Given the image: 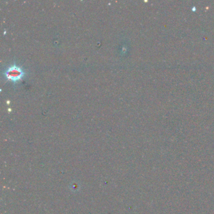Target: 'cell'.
Listing matches in <instances>:
<instances>
[{
    "instance_id": "obj_1",
    "label": "cell",
    "mask_w": 214,
    "mask_h": 214,
    "mask_svg": "<svg viewBox=\"0 0 214 214\" xmlns=\"http://www.w3.org/2000/svg\"><path fill=\"white\" fill-rule=\"evenodd\" d=\"M22 71L17 67H11L7 72V76L12 80H17L22 76Z\"/></svg>"
},
{
    "instance_id": "obj_2",
    "label": "cell",
    "mask_w": 214,
    "mask_h": 214,
    "mask_svg": "<svg viewBox=\"0 0 214 214\" xmlns=\"http://www.w3.org/2000/svg\"><path fill=\"white\" fill-rule=\"evenodd\" d=\"M71 190L74 191H76L77 190H79V183H76V182H74V183H72L71 185Z\"/></svg>"
}]
</instances>
